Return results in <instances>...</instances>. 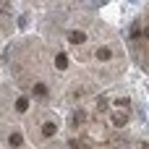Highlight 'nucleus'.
<instances>
[{
	"label": "nucleus",
	"mask_w": 149,
	"mask_h": 149,
	"mask_svg": "<svg viewBox=\"0 0 149 149\" xmlns=\"http://www.w3.org/2000/svg\"><path fill=\"white\" fill-rule=\"evenodd\" d=\"M68 42H73V45H84V42H86V34H84V31H71V34H68Z\"/></svg>",
	"instance_id": "nucleus-1"
},
{
	"label": "nucleus",
	"mask_w": 149,
	"mask_h": 149,
	"mask_svg": "<svg viewBox=\"0 0 149 149\" xmlns=\"http://www.w3.org/2000/svg\"><path fill=\"white\" fill-rule=\"evenodd\" d=\"M113 123H115V126H126V123H128V113H126V110H118V113L113 115Z\"/></svg>",
	"instance_id": "nucleus-2"
},
{
	"label": "nucleus",
	"mask_w": 149,
	"mask_h": 149,
	"mask_svg": "<svg viewBox=\"0 0 149 149\" xmlns=\"http://www.w3.org/2000/svg\"><path fill=\"white\" fill-rule=\"evenodd\" d=\"M55 65H58L60 71H65V68H68V55H65V52H58V55H55Z\"/></svg>",
	"instance_id": "nucleus-3"
},
{
	"label": "nucleus",
	"mask_w": 149,
	"mask_h": 149,
	"mask_svg": "<svg viewBox=\"0 0 149 149\" xmlns=\"http://www.w3.org/2000/svg\"><path fill=\"white\" fill-rule=\"evenodd\" d=\"M97 58H100V60H110V58H113V50H110V47H100V50H97Z\"/></svg>",
	"instance_id": "nucleus-4"
},
{
	"label": "nucleus",
	"mask_w": 149,
	"mask_h": 149,
	"mask_svg": "<svg viewBox=\"0 0 149 149\" xmlns=\"http://www.w3.org/2000/svg\"><path fill=\"white\" fill-rule=\"evenodd\" d=\"M16 110H18V113H26V110H29V100H26V97H18V100H16Z\"/></svg>",
	"instance_id": "nucleus-5"
},
{
	"label": "nucleus",
	"mask_w": 149,
	"mask_h": 149,
	"mask_svg": "<svg viewBox=\"0 0 149 149\" xmlns=\"http://www.w3.org/2000/svg\"><path fill=\"white\" fill-rule=\"evenodd\" d=\"M84 120H86V113L84 110H76L73 113V126H84Z\"/></svg>",
	"instance_id": "nucleus-6"
},
{
	"label": "nucleus",
	"mask_w": 149,
	"mask_h": 149,
	"mask_svg": "<svg viewBox=\"0 0 149 149\" xmlns=\"http://www.w3.org/2000/svg\"><path fill=\"white\" fill-rule=\"evenodd\" d=\"M10 147L13 149L24 147V136H21V134H10Z\"/></svg>",
	"instance_id": "nucleus-7"
},
{
	"label": "nucleus",
	"mask_w": 149,
	"mask_h": 149,
	"mask_svg": "<svg viewBox=\"0 0 149 149\" xmlns=\"http://www.w3.org/2000/svg\"><path fill=\"white\" fill-rule=\"evenodd\" d=\"M34 94L37 97H47V86L45 84H34Z\"/></svg>",
	"instance_id": "nucleus-8"
},
{
	"label": "nucleus",
	"mask_w": 149,
	"mask_h": 149,
	"mask_svg": "<svg viewBox=\"0 0 149 149\" xmlns=\"http://www.w3.org/2000/svg\"><path fill=\"white\" fill-rule=\"evenodd\" d=\"M55 134V126L52 123H45V128H42V136H52Z\"/></svg>",
	"instance_id": "nucleus-9"
},
{
	"label": "nucleus",
	"mask_w": 149,
	"mask_h": 149,
	"mask_svg": "<svg viewBox=\"0 0 149 149\" xmlns=\"http://www.w3.org/2000/svg\"><path fill=\"white\" fill-rule=\"evenodd\" d=\"M105 110H107V100L100 97V102H97V113H105Z\"/></svg>",
	"instance_id": "nucleus-10"
},
{
	"label": "nucleus",
	"mask_w": 149,
	"mask_h": 149,
	"mask_svg": "<svg viewBox=\"0 0 149 149\" xmlns=\"http://www.w3.org/2000/svg\"><path fill=\"white\" fill-rule=\"evenodd\" d=\"M0 13H10V5L8 3H0Z\"/></svg>",
	"instance_id": "nucleus-11"
}]
</instances>
